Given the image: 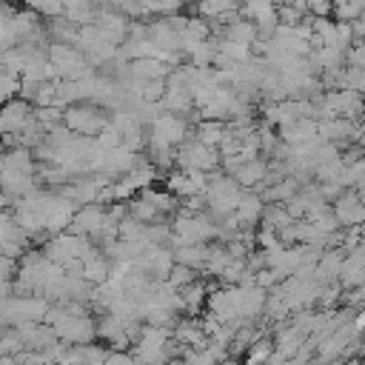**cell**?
<instances>
[{"label":"cell","mask_w":365,"mask_h":365,"mask_svg":"<svg viewBox=\"0 0 365 365\" xmlns=\"http://www.w3.org/2000/svg\"><path fill=\"white\" fill-rule=\"evenodd\" d=\"M220 228L214 225L211 217L205 214H188V211H180L174 225H171V237L180 245H205L211 237H217Z\"/></svg>","instance_id":"6da1fadb"},{"label":"cell","mask_w":365,"mask_h":365,"mask_svg":"<svg viewBox=\"0 0 365 365\" xmlns=\"http://www.w3.org/2000/svg\"><path fill=\"white\" fill-rule=\"evenodd\" d=\"M108 120L97 103H77L63 111V125L80 137H97L108 128Z\"/></svg>","instance_id":"7a4b0ae2"},{"label":"cell","mask_w":365,"mask_h":365,"mask_svg":"<svg viewBox=\"0 0 365 365\" xmlns=\"http://www.w3.org/2000/svg\"><path fill=\"white\" fill-rule=\"evenodd\" d=\"M174 163H177L180 171H202V174H214V171H220L222 157H220L217 148H208V145H202V143H197V140L191 137V140H185V143L174 151Z\"/></svg>","instance_id":"3957f363"},{"label":"cell","mask_w":365,"mask_h":365,"mask_svg":"<svg viewBox=\"0 0 365 365\" xmlns=\"http://www.w3.org/2000/svg\"><path fill=\"white\" fill-rule=\"evenodd\" d=\"M31 123H34V106L23 103L20 97L0 106V137H6V134L20 137Z\"/></svg>","instance_id":"277c9868"},{"label":"cell","mask_w":365,"mask_h":365,"mask_svg":"<svg viewBox=\"0 0 365 365\" xmlns=\"http://www.w3.org/2000/svg\"><path fill=\"white\" fill-rule=\"evenodd\" d=\"M148 131L157 134V137H163L171 148H180L185 140H191V137H188V123H185L182 117H177V114H168V111L160 114V117L148 125Z\"/></svg>","instance_id":"5b68a950"},{"label":"cell","mask_w":365,"mask_h":365,"mask_svg":"<svg viewBox=\"0 0 365 365\" xmlns=\"http://www.w3.org/2000/svg\"><path fill=\"white\" fill-rule=\"evenodd\" d=\"M334 217L339 225H365V200L356 194V191H342V197L334 202Z\"/></svg>","instance_id":"8992f818"},{"label":"cell","mask_w":365,"mask_h":365,"mask_svg":"<svg viewBox=\"0 0 365 365\" xmlns=\"http://www.w3.org/2000/svg\"><path fill=\"white\" fill-rule=\"evenodd\" d=\"M268 174H271V165H268V160H262V157H257V160H248V163H242L234 174H228V177H234L237 180V185L240 188H265V182H268Z\"/></svg>","instance_id":"52a82bcc"},{"label":"cell","mask_w":365,"mask_h":365,"mask_svg":"<svg viewBox=\"0 0 365 365\" xmlns=\"http://www.w3.org/2000/svg\"><path fill=\"white\" fill-rule=\"evenodd\" d=\"M279 140H282V145H288V148L308 145V143L319 140V137H317V120H297V123L282 125V128H279Z\"/></svg>","instance_id":"ba28073f"},{"label":"cell","mask_w":365,"mask_h":365,"mask_svg":"<svg viewBox=\"0 0 365 365\" xmlns=\"http://www.w3.org/2000/svg\"><path fill=\"white\" fill-rule=\"evenodd\" d=\"M262 214H265V200L257 194V191H245L234 217L240 225H254V222H262Z\"/></svg>","instance_id":"9c48e42d"},{"label":"cell","mask_w":365,"mask_h":365,"mask_svg":"<svg viewBox=\"0 0 365 365\" xmlns=\"http://www.w3.org/2000/svg\"><path fill=\"white\" fill-rule=\"evenodd\" d=\"M225 134H228V125L220 123V120H202V123H197V128H194V140L202 143V145H208V148H217V151H220Z\"/></svg>","instance_id":"30bf717a"},{"label":"cell","mask_w":365,"mask_h":365,"mask_svg":"<svg viewBox=\"0 0 365 365\" xmlns=\"http://www.w3.org/2000/svg\"><path fill=\"white\" fill-rule=\"evenodd\" d=\"M205 302H208V288L202 279H197L180 291V311H185V314H200L205 308Z\"/></svg>","instance_id":"8fae6325"},{"label":"cell","mask_w":365,"mask_h":365,"mask_svg":"<svg viewBox=\"0 0 365 365\" xmlns=\"http://www.w3.org/2000/svg\"><path fill=\"white\" fill-rule=\"evenodd\" d=\"M208 257H211V245H180L174 251L177 265H185V268H194V271L197 268H205Z\"/></svg>","instance_id":"7c38bea8"},{"label":"cell","mask_w":365,"mask_h":365,"mask_svg":"<svg viewBox=\"0 0 365 365\" xmlns=\"http://www.w3.org/2000/svg\"><path fill=\"white\" fill-rule=\"evenodd\" d=\"M297 220L288 214V208L285 205H265V214H262V228H268V231H274V234H279V231H285L288 225H294Z\"/></svg>","instance_id":"4fadbf2b"},{"label":"cell","mask_w":365,"mask_h":365,"mask_svg":"<svg viewBox=\"0 0 365 365\" xmlns=\"http://www.w3.org/2000/svg\"><path fill=\"white\" fill-rule=\"evenodd\" d=\"M20 83H23L20 74H14L6 66H0V106H6V103L20 97Z\"/></svg>","instance_id":"5bb4252c"},{"label":"cell","mask_w":365,"mask_h":365,"mask_svg":"<svg viewBox=\"0 0 365 365\" xmlns=\"http://www.w3.org/2000/svg\"><path fill=\"white\" fill-rule=\"evenodd\" d=\"M274 359V342L271 339H259L245 351V362L242 365H268Z\"/></svg>","instance_id":"9a60e30c"},{"label":"cell","mask_w":365,"mask_h":365,"mask_svg":"<svg viewBox=\"0 0 365 365\" xmlns=\"http://www.w3.org/2000/svg\"><path fill=\"white\" fill-rule=\"evenodd\" d=\"M365 17V3H336L334 6V20L336 23H356Z\"/></svg>","instance_id":"2e32d148"},{"label":"cell","mask_w":365,"mask_h":365,"mask_svg":"<svg viewBox=\"0 0 365 365\" xmlns=\"http://www.w3.org/2000/svg\"><path fill=\"white\" fill-rule=\"evenodd\" d=\"M197 279H200V277L194 274V268H185V265H174L165 282H168L171 288H177V291H182L185 285H191V282H197Z\"/></svg>","instance_id":"e0dca14e"},{"label":"cell","mask_w":365,"mask_h":365,"mask_svg":"<svg viewBox=\"0 0 365 365\" xmlns=\"http://www.w3.org/2000/svg\"><path fill=\"white\" fill-rule=\"evenodd\" d=\"M29 9L37 17H66V6L63 3H31Z\"/></svg>","instance_id":"ac0fdd59"},{"label":"cell","mask_w":365,"mask_h":365,"mask_svg":"<svg viewBox=\"0 0 365 365\" xmlns=\"http://www.w3.org/2000/svg\"><path fill=\"white\" fill-rule=\"evenodd\" d=\"M359 151H362V154H365V137H362V140H359Z\"/></svg>","instance_id":"d6986e66"},{"label":"cell","mask_w":365,"mask_h":365,"mask_svg":"<svg viewBox=\"0 0 365 365\" xmlns=\"http://www.w3.org/2000/svg\"><path fill=\"white\" fill-rule=\"evenodd\" d=\"M362 123H365V100H362Z\"/></svg>","instance_id":"ffe728a7"}]
</instances>
